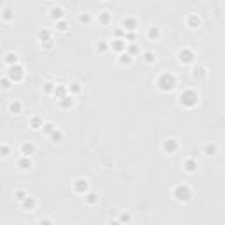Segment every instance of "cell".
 <instances>
[{"instance_id":"7","label":"cell","mask_w":225,"mask_h":225,"mask_svg":"<svg viewBox=\"0 0 225 225\" xmlns=\"http://www.w3.org/2000/svg\"><path fill=\"white\" fill-rule=\"evenodd\" d=\"M180 60L185 62V63H188V62L193 60V53L190 50H183L181 53H180Z\"/></svg>"},{"instance_id":"12","label":"cell","mask_w":225,"mask_h":225,"mask_svg":"<svg viewBox=\"0 0 225 225\" xmlns=\"http://www.w3.org/2000/svg\"><path fill=\"white\" fill-rule=\"evenodd\" d=\"M18 165H19L21 169H30L32 162H30V158H28V157H25V158H21L19 162H18Z\"/></svg>"},{"instance_id":"5","label":"cell","mask_w":225,"mask_h":225,"mask_svg":"<svg viewBox=\"0 0 225 225\" xmlns=\"http://www.w3.org/2000/svg\"><path fill=\"white\" fill-rule=\"evenodd\" d=\"M86 188H88V181L86 180H76L74 181V190L79 193H84L86 192Z\"/></svg>"},{"instance_id":"1","label":"cell","mask_w":225,"mask_h":225,"mask_svg":"<svg viewBox=\"0 0 225 225\" xmlns=\"http://www.w3.org/2000/svg\"><path fill=\"white\" fill-rule=\"evenodd\" d=\"M176 84V79L172 74H162V76L158 77V88L160 90H164V92H167V90H172Z\"/></svg>"},{"instance_id":"33","label":"cell","mask_w":225,"mask_h":225,"mask_svg":"<svg viewBox=\"0 0 225 225\" xmlns=\"http://www.w3.org/2000/svg\"><path fill=\"white\" fill-rule=\"evenodd\" d=\"M58 28H60V30H62V32H63V30H65V23H58Z\"/></svg>"},{"instance_id":"16","label":"cell","mask_w":225,"mask_h":225,"mask_svg":"<svg viewBox=\"0 0 225 225\" xmlns=\"http://www.w3.org/2000/svg\"><path fill=\"white\" fill-rule=\"evenodd\" d=\"M51 12H53V18H60L62 16V9H60V7H53Z\"/></svg>"},{"instance_id":"13","label":"cell","mask_w":225,"mask_h":225,"mask_svg":"<svg viewBox=\"0 0 225 225\" xmlns=\"http://www.w3.org/2000/svg\"><path fill=\"white\" fill-rule=\"evenodd\" d=\"M21 204H23V208H33V206H35V201H33L32 197H28V195H27V197L21 201Z\"/></svg>"},{"instance_id":"29","label":"cell","mask_w":225,"mask_h":225,"mask_svg":"<svg viewBox=\"0 0 225 225\" xmlns=\"http://www.w3.org/2000/svg\"><path fill=\"white\" fill-rule=\"evenodd\" d=\"M44 90H46V92L50 93L51 90H53V83H46V88H44Z\"/></svg>"},{"instance_id":"2","label":"cell","mask_w":225,"mask_h":225,"mask_svg":"<svg viewBox=\"0 0 225 225\" xmlns=\"http://www.w3.org/2000/svg\"><path fill=\"white\" fill-rule=\"evenodd\" d=\"M174 197L178 199L180 202H187L188 199L192 197V193H190V188H188L187 185H180V187H176Z\"/></svg>"},{"instance_id":"11","label":"cell","mask_w":225,"mask_h":225,"mask_svg":"<svg viewBox=\"0 0 225 225\" xmlns=\"http://www.w3.org/2000/svg\"><path fill=\"white\" fill-rule=\"evenodd\" d=\"M123 48H125V41H121V39H116V41H113V50L121 51Z\"/></svg>"},{"instance_id":"15","label":"cell","mask_w":225,"mask_h":225,"mask_svg":"<svg viewBox=\"0 0 225 225\" xmlns=\"http://www.w3.org/2000/svg\"><path fill=\"white\" fill-rule=\"evenodd\" d=\"M123 27H125V28H128V30H132V28L136 27V21L128 18V19H125V21H123Z\"/></svg>"},{"instance_id":"32","label":"cell","mask_w":225,"mask_h":225,"mask_svg":"<svg viewBox=\"0 0 225 225\" xmlns=\"http://www.w3.org/2000/svg\"><path fill=\"white\" fill-rule=\"evenodd\" d=\"M72 90H74V92H79V84H77V83H74V84H72Z\"/></svg>"},{"instance_id":"8","label":"cell","mask_w":225,"mask_h":225,"mask_svg":"<svg viewBox=\"0 0 225 225\" xmlns=\"http://www.w3.org/2000/svg\"><path fill=\"white\" fill-rule=\"evenodd\" d=\"M183 167L187 169V172H193V171L197 169V164H195V160L192 158H187L185 162H183Z\"/></svg>"},{"instance_id":"3","label":"cell","mask_w":225,"mask_h":225,"mask_svg":"<svg viewBox=\"0 0 225 225\" xmlns=\"http://www.w3.org/2000/svg\"><path fill=\"white\" fill-rule=\"evenodd\" d=\"M180 99H181V104L188 106V107H192V106L197 104V93H195V92H192V90H187V92H183Z\"/></svg>"},{"instance_id":"28","label":"cell","mask_w":225,"mask_h":225,"mask_svg":"<svg viewBox=\"0 0 225 225\" xmlns=\"http://www.w3.org/2000/svg\"><path fill=\"white\" fill-rule=\"evenodd\" d=\"M158 35V30H149V39H155Z\"/></svg>"},{"instance_id":"6","label":"cell","mask_w":225,"mask_h":225,"mask_svg":"<svg viewBox=\"0 0 225 225\" xmlns=\"http://www.w3.org/2000/svg\"><path fill=\"white\" fill-rule=\"evenodd\" d=\"M164 149L165 151H169V153L176 151V149H178V141H176V139H167V141L164 143Z\"/></svg>"},{"instance_id":"35","label":"cell","mask_w":225,"mask_h":225,"mask_svg":"<svg viewBox=\"0 0 225 225\" xmlns=\"http://www.w3.org/2000/svg\"><path fill=\"white\" fill-rule=\"evenodd\" d=\"M109 225H120V222H111Z\"/></svg>"},{"instance_id":"25","label":"cell","mask_w":225,"mask_h":225,"mask_svg":"<svg viewBox=\"0 0 225 225\" xmlns=\"http://www.w3.org/2000/svg\"><path fill=\"white\" fill-rule=\"evenodd\" d=\"M100 19H102V23H107V21H109V16H107V12H102Z\"/></svg>"},{"instance_id":"22","label":"cell","mask_w":225,"mask_h":225,"mask_svg":"<svg viewBox=\"0 0 225 225\" xmlns=\"http://www.w3.org/2000/svg\"><path fill=\"white\" fill-rule=\"evenodd\" d=\"M44 130L48 132V134H53V132H55V127L51 125V123H48V125H46V128H44Z\"/></svg>"},{"instance_id":"9","label":"cell","mask_w":225,"mask_h":225,"mask_svg":"<svg viewBox=\"0 0 225 225\" xmlns=\"http://www.w3.org/2000/svg\"><path fill=\"white\" fill-rule=\"evenodd\" d=\"M33 149H35V148H33V144H32V143H25V144L21 146V153L25 155V157H28V155H32V153H33Z\"/></svg>"},{"instance_id":"10","label":"cell","mask_w":225,"mask_h":225,"mask_svg":"<svg viewBox=\"0 0 225 225\" xmlns=\"http://www.w3.org/2000/svg\"><path fill=\"white\" fill-rule=\"evenodd\" d=\"M65 93H67V88H65V86H56V88H55V95H56V97H60V100L67 97Z\"/></svg>"},{"instance_id":"19","label":"cell","mask_w":225,"mask_h":225,"mask_svg":"<svg viewBox=\"0 0 225 225\" xmlns=\"http://www.w3.org/2000/svg\"><path fill=\"white\" fill-rule=\"evenodd\" d=\"M188 23H190V25H199V18L192 14V16L188 18Z\"/></svg>"},{"instance_id":"23","label":"cell","mask_w":225,"mask_h":225,"mask_svg":"<svg viewBox=\"0 0 225 225\" xmlns=\"http://www.w3.org/2000/svg\"><path fill=\"white\" fill-rule=\"evenodd\" d=\"M6 62H7V63H12V62H14V63H16V56H14V55H7Z\"/></svg>"},{"instance_id":"30","label":"cell","mask_w":225,"mask_h":225,"mask_svg":"<svg viewBox=\"0 0 225 225\" xmlns=\"http://www.w3.org/2000/svg\"><path fill=\"white\" fill-rule=\"evenodd\" d=\"M146 60H148V62H153V55H151V53H146Z\"/></svg>"},{"instance_id":"14","label":"cell","mask_w":225,"mask_h":225,"mask_svg":"<svg viewBox=\"0 0 225 225\" xmlns=\"http://www.w3.org/2000/svg\"><path fill=\"white\" fill-rule=\"evenodd\" d=\"M72 102H74V100H72V97H65V99H62V107H71L72 106Z\"/></svg>"},{"instance_id":"4","label":"cell","mask_w":225,"mask_h":225,"mask_svg":"<svg viewBox=\"0 0 225 225\" xmlns=\"http://www.w3.org/2000/svg\"><path fill=\"white\" fill-rule=\"evenodd\" d=\"M21 76H23V67L21 65H11L9 67V77H11V79L18 81Z\"/></svg>"},{"instance_id":"31","label":"cell","mask_w":225,"mask_h":225,"mask_svg":"<svg viewBox=\"0 0 225 225\" xmlns=\"http://www.w3.org/2000/svg\"><path fill=\"white\" fill-rule=\"evenodd\" d=\"M128 218H130L128 214H121V222H128Z\"/></svg>"},{"instance_id":"18","label":"cell","mask_w":225,"mask_h":225,"mask_svg":"<svg viewBox=\"0 0 225 225\" xmlns=\"http://www.w3.org/2000/svg\"><path fill=\"white\" fill-rule=\"evenodd\" d=\"M86 201L90 204H93V202H97V195L95 193H88V197H86Z\"/></svg>"},{"instance_id":"20","label":"cell","mask_w":225,"mask_h":225,"mask_svg":"<svg viewBox=\"0 0 225 225\" xmlns=\"http://www.w3.org/2000/svg\"><path fill=\"white\" fill-rule=\"evenodd\" d=\"M130 62H132L130 55H121V63H130Z\"/></svg>"},{"instance_id":"21","label":"cell","mask_w":225,"mask_h":225,"mask_svg":"<svg viewBox=\"0 0 225 225\" xmlns=\"http://www.w3.org/2000/svg\"><path fill=\"white\" fill-rule=\"evenodd\" d=\"M39 127H41V120H39V118H33L32 120V128H39Z\"/></svg>"},{"instance_id":"27","label":"cell","mask_w":225,"mask_h":225,"mask_svg":"<svg viewBox=\"0 0 225 225\" xmlns=\"http://www.w3.org/2000/svg\"><path fill=\"white\" fill-rule=\"evenodd\" d=\"M51 137L55 139V141H58V139L62 137V134H60V132H53V134H51Z\"/></svg>"},{"instance_id":"34","label":"cell","mask_w":225,"mask_h":225,"mask_svg":"<svg viewBox=\"0 0 225 225\" xmlns=\"http://www.w3.org/2000/svg\"><path fill=\"white\" fill-rule=\"evenodd\" d=\"M39 225H51V222H50V220H42Z\"/></svg>"},{"instance_id":"26","label":"cell","mask_w":225,"mask_h":225,"mask_svg":"<svg viewBox=\"0 0 225 225\" xmlns=\"http://www.w3.org/2000/svg\"><path fill=\"white\" fill-rule=\"evenodd\" d=\"M25 197H27V195H25V192H18L16 193V199H18V201H23Z\"/></svg>"},{"instance_id":"17","label":"cell","mask_w":225,"mask_h":225,"mask_svg":"<svg viewBox=\"0 0 225 225\" xmlns=\"http://www.w3.org/2000/svg\"><path fill=\"white\" fill-rule=\"evenodd\" d=\"M214 151H216V146H214V144H208V146H206V153L213 155Z\"/></svg>"},{"instance_id":"24","label":"cell","mask_w":225,"mask_h":225,"mask_svg":"<svg viewBox=\"0 0 225 225\" xmlns=\"http://www.w3.org/2000/svg\"><path fill=\"white\" fill-rule=\"evenodd\" d=\"M11 109L14 111V113H19V109H21V106H19V104L16 102V104H11Z\"/></svg>"}]
</instances>
